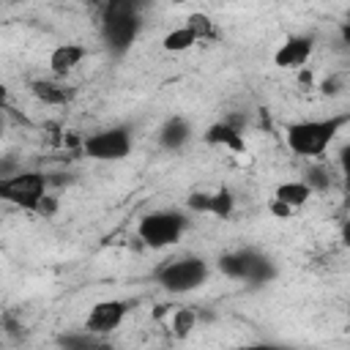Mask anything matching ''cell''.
<instances>
[{"instance_id": "1", "label": "cell", "mask_w": 350, "mask_h": 350, "mask_svg": "<svg viewBox=\"0 0 350 350\" xmlns=\"http://www.w3.org/2000/svg\"><path fill=\"white\" fill-rule=\"evenodd\" d=\"M347 123V115H334L325 120H301V123H290L284 131L287 148L304 159H323L325 148L331 145V139L336 137V131Z\"/></svg>"}, {"instance_id": "2", "label": "cell", "mask_w": 350, "mask_h": 350, "mask_svg": "<svg viewBox=\"0 0 350 350\" xmlns=\"http://www.w3.org/2000/svg\"><path fill=\"white\" fill-rule=\"evenodd\" d=\"M139 33V14L131 3H109L101 16V38L115 52L123 55Z\"/></svg>"}, {"instance_id": "3", "label": "cell", "mask_w": 350, "mask_h": 350, "mask_svg": "<svg viewBox=\"0 0 350 350\" xmlns=\"http://www.w3.org/2000/svg\"><path fill=\"white\" fill-rule=\"evenodd\" d=\"M219 271L230 279L246 282L252 287L268 284L276 276V265L271 262V257L254 252V249H238V252H227L219 257Z\"/></svg>"}, {"instance_id": "4", "label": "cell", "mask_w": 350, "mask_h": 350, "mask_svg": "<svg viewBox=\"0 0 350 350\" xmlns=\"http://www.w3.org/2000/svg\"><path fill=\"white\" fill-rule=\"evenodd\" d=\"M208 279V262L202 257H180V260H170L156 271V282L175 295L191 293L200 284H205Z\"/></svg>"}, {"instance_id": "5", "label": "cell", "mask_w": 350, "mask_h": 350, "mask_svg": "<svg viewBox=\"0 0 350 350\" xmlns=\"http://www.w3.org/2000/svg\"><path fill=\"white\" fill-rule=\"evenodd\" d=\"M186 227H189V219L183 213H178V211H153V213L139 219L137 235L145 246L164 249V246H172L175 241H180Z\"/></svg>"}, {"instance_id": "6", "label": "cell", "mask_w": 350, "mask_h": 350, "mask_svg": "<svg viewBox=\"0 0 350 350\" xmlns=\"http://www.w3.org/2000/svg\"><path fill=\"white\" fill-rule=\"evenodd\" d=\"M46 197V178L36 170H19L16 175L0 178V200L25 211H38Z\"/></svg>"}, {"instance_id": "7", "label": "cell", "mask_w": 350, "mask_h": 350, "mask_svg": "<svg viewBox=\"0 0 350 350\" xmlns=\"http://www.w3.org/2000/svg\"><path fill=\"white\" fill-rule=\"evenodd\" d=\"M82 150H85V156H90L96 161H120L131 153V134L123 126H112V129L85 137Z\"/></svg>"}, {"instance_id": "8", "label": "cell", "mask_w": 350, "mask_h": 350, "mask_svg": "<svg viewBox=\"0 0 350 350\" xmlns=\"http://www.w3.org/2000/svg\"><path fill=\"white\" fill-rule=\"evenodd\" d=\"M126 312H129L126 301H118V298L98 301V304H93V309L85 317V331L93 334V336H107L123 323Z\"/></svg>"}, {"instance_id": "9", "label": "cell", "mask_w": 350, "mask_h": 350, "mask_svg": "<svg viewBox=\"0 0 350 350\" xmlns=\"http://www.w3.org/2000/svg\"><path fill=\"white\" fill-rule=\"evenodd\" d=\"M312 46H314V41H312L309 36H290V38L276 49L273 63H276L279 68H298V66H304V63L309 60Z\"/></svg>"}, {"instance_id": "10", "label": "cell", "mask_w": 350, "mask_h": 350, "mask_svg": "<svg viewBox=\"0 0 350 350\" xmlns=\"http://www.w3.org/2000/svg\"><path fill=\"white\" fill-rule=\"evenodd\" d=\"M30 90H33V96L38 101L52 104V107H63V104L74 101V96H77V90L71 85L60 82V79H33L30 82Z\"/></svg>"}, {"instance_id": "11", "label": "cell", "mask_w": 350, "mask_h": 350, "mask_svg": "<svg viewBox=\"0 0 350 350\" xmlns=\"http://www.w3.org/2000/svg\"><path fill=\"white\" fill-rule=\"evenodd\" d=\"M85 55H88V52H85V46H79V44H60V46H55L52 55H49V68H52L55 77H66L71 68H77V66L82 63Z\"/></svg>"}, {"instance_id": "12", "label": "cell", "mask_w": 350, "mask_h": 350, "mask_svg": "<svg viewBox=\"0 0 350 350\" xmlns=\"http://www.w3.org/2000/svg\"><path fill=\"white\" fill-rule=\"evenodd\" d=\"M205 142L208 145H224V148H230L232 153H243L246 150V145H243V137H241V129L238 126H232V123H213V126H208V131H205Z\"/></svg>"}, {"instance_id": "13", "label": "cell", "mask_w": 350, "mask_h": 350, "mask_svg": "<svg viewBox=\"0 0 350 350\" xmlns=\"http://www.w3.org/2000/svg\"><path fill=\"white\" fill-rule=\"evenodd\" d=\"M189 137H191V126H189V120L180 118V115L170 118V120L159 129V142H161V148H167V150L183 148V145L189 142Z\"/></svg>"}, {"instance_id": "14", "label": "cell", "mask_w": 350, "mask_h": 350, "mask_svg": "<svg viewBox=\"0 0 350 350\" xmlns=\"http://www.w3.org/2000/svg\"><path fill=\"white\" fill-rule=\"evenodd\" d=\"M57 347L60 350H112V345L104 342V336H93L88 331L60 334L57 336Z\"/></svg>"}, {"instance_id": "15", "label": "cell", "mask_w": 350, "mask_h": 350, "mask_svg": "<svg viewBox=\"0 0 350 350\" xmlns=\"http://www.w3.org/2000/svg\"><path fill=\"white\" fill-rule=\"evenodd\" d=\"M309 197H312V191H309V186H306L304 180H287V183L276 186V194H273V200L284 202L287 208H298V205H304Z\"/></svg>"}, {"instance_id": "16", "label": "cell", "mask_w": 350, "mask_h": 350, "mask_svg": "<svg viewBox=\"0 0 350 350\" xmlns=\"http://www.w3.org/2000/svg\"><path fill=\"white\" fill-rule=\"evenodd\" d=\"M232 208H235V197H232L230 189L221 186V189H216V191L208 194V213H213L219 219H227L232 213Z\"/></svg>"}, {"instance_id": "17", "label": "cell", "mask_w": 350, "mask_h": 350, "mask_svg": "<svg viewBox=\"0 0 350 350\" xmlns=\"http://www.w3.org/2000/svg\"><path fill=\"white\" fill-rule=\"evenodd\" d=\"M164 49L167 52H186L189 46H194L197 44V38H194V33L183 25V27H175V30H170L167 36H164Z\"/></svg>"}, {"instance_id": "18", "label": "cell", "mask_w": 350, "mask_h": 350, "mask_svg": "<svg viewBox=\"0 0 350 350\" xmlns=\"http://www.w3.org/2000/svg\"><path fill=\"white\" fill-rule=\"evenodd\" d=\"M186 27L194 33V38H197V41L216 38V27H213V22H211L205 14H191V16L186 19Z\"/></svg>"}, {"instance_id": "19", "label": "cell", "mask_w": 350, "mask_h": 350, "mask_svg": "<svg viewBox=\"0 0 350 350\" xmlns=\"http://www.w3.org/2000/svg\"><path fill=\"white\" fill-rule=\"evenodd\" d=\"M194 325H197V314L191 309H178L175 312V317H172V334L175 336H180V339L189 336Z\"/></svg>"}, {"instance_id": "20", "label": "cell", "mask_w": 350, "mask_h": 350, "mask_svg": "<svg viewBox=\"0 0 350 350\" xmlns=\"http://www.w3.org/2000/svg\"><path fill=\"white\" fill-rule=\"evenodd\" d=\"M304 183L309 186V191H323V189H328L331 175H328L325 167H312V170H306V180Z\"/></svg>"}, {"instance_id": "21", "label": "cell", "mask_w": 350, "mask_h": 350, "mask_svg": "<svg viewBox=\"0 0 350 350\" xmlns=\"http://www.w3.org/2000/svg\"><path fill=\"white\" fill-rule=\"evenodd\" d=\"M268 208H271V213H273V216H279V219H287V216L293 213V208H287V205H284V202H279V200H271V205H268Z\"/></svg>"}, {"instance_id": "22", "label": "cell", "mask_w": 350, "mask_h": 350, "mask_svg": "<svg viewBox=\"0 0 350 350\" xmlns=\"http://www.w3.org/2000/svg\"><path fill=\"white\" fill-rule=\"evenodd\" d=\"M232 350H287L279 345H243V347H232Z\"/></svg>"}, {"instance_id": "23", "label": "cell", "mask_w": 350, "mask_h": 350, "mask_svg": "<svg viewBox=\"0 0 350 350\" xmlns=\"http://www.w3.org/2000/svg\"><path fill=\"white\" fill-rule=\"evenodd\" d=\"M0 134H3V115H0Z\"/></svg>"}]
</instances>
